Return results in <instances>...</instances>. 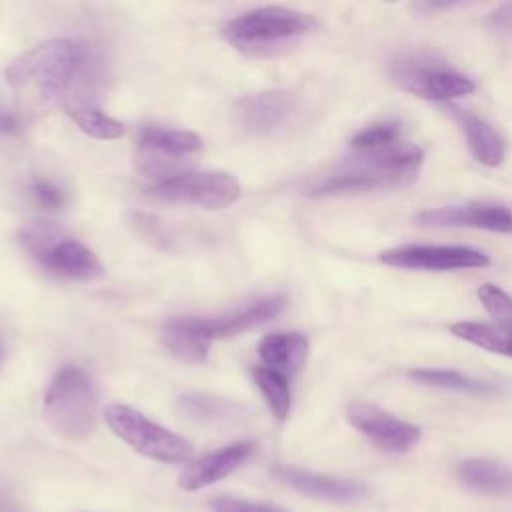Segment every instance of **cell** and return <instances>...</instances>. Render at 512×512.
<instances>
[{"label":"cell","mask_w":512,"mask_h":512,"mask_svg":"<svg viewBox=\"0 0 512 512\" xmlns=\"http://www.w3.org/2000/svg\"><path fill=\"white\" fill-rule=\"evenodd\" d=\"M82 64V48L72 40L58 38L16 56L4 76L18 104L24 110L40 112L62 102Z\"/></svg>","instance_id":"1"},{"label":"cell","mask_w":512,"mask_h":512,"mask_svg":"<svg viewBox=\"0 0 512 512\" xmlns=\"http://www.w3.org/2000/svg\"><path fill=\"white\" fill-rule=\"evenodd\" d=\"M422 160L424 152L406 142L376 150H354V154L328 174L312 194L332 196L402 188L418 178Z\"/></svg>","instance_id":"2"},{"label":"cell","mask_w":512,"mask_h":512,"mask_svg":"<svg viewBox=\"0 0 512 512\" xmlns=\"http://www.w3.org/2000/svg\"><path fill=\"white\" fill-rule=\"evenodd\" d=\"M314 26L316 18L306 12L284 6H264L230 20L222 28V38L244 56L264 58L278 54Z\"/></svg>","instance_id":"3"},{"label":"cell","mask_w":512,"mask_h":512,"mask_svg":"<svg viewBox=\"0 0 512 512\" xmlns=\"http://www.w3.org/2000/svg\"><path fill=\"white\" fill-rule=\"evenodd\" d=\"M42 414L60 438H88L98 424V404L88 374L76 366L62 368L44 394Z\"/></svg>","instance_id":"4"},{"label":"cell","mask_w":512,"mask_h":512,"mask_svg":"<svg viewBox=\"0 0 512 512\" xmlns=\"http://www.w3.org/2000/svg\"><path fill=\"white\" fill-rule=\"evenodd\" d=\"M202 148V138L196 132L144 126L138 134L134 164L142 176L156 184L190 172Z\"/></svg>","instance_id":"5"},{"label":"cell","mask_w":512,"mask_h":512,"mask_svg":"<svg viewBox=\"0 0 512 512\" xmlns=\"http://www.w3.org/2000/svg\"><path fill=\"white\" fill-rule=\"evenodd\" d=\"M104 420L120 440L152 460L178 464L194 456V448L184 436L148 420L128 404H108Z\"/></svg>","instance_id":"6"},{"label":"cell","mask_w":512,"mask_h":512,"mask_svg":"<svg viewBox=\"0 0 512 512\" xmlns=\"http://www.w3.org/2000/svg\"><path fill=\"white\" fill-rule=\"evenodd\" d=\"M392 82L422 100L448 102L474 92V82L428 54H404L390 64Z\"/></svg>","instance_id":"7"},{"label":"cell","mask_w":512,"mask_h":512,"mask_svg":"<svg viewBox=\"0 0 512 512\" xmlns=\"http://www.w3.org/2000/svg\"><path fill=\"white\" fill-rule=\"evenodd\" d=\"M146 198L170 206L224 210L240 198V182L226 172H186L146 188Z\"/></svg>","instance_id":"8"},{"label":"cell","mask_w":512,"mask_h":512,"mask_svg":"<svg viewBox=\"0 0 512 512\" xmlns=\"http://www.w3.org/2000/svg\"><path fill=\"white\" fill-rule=\"evenodd\" d=\"M26 250L54 276L64 280H94L104 268L98 256L74 238L58 236L44 226L30 228L22 234Z\"/></svg>","instance_id":"9"},{"label":"cell","mask_w":512,"mask_h":512,"mask_svg":"<svg viewBox=\"0 0 512 512\" xmlns=\"http://www.w3.org/2000/svg\"><path fill=\"white\" fill-rule=\"evenodd\" d=\"M382 264L406 270H466L490 264V258L470 246L410 244L386 250L378 256Z\"/></svg>","instance_id":"10"},{"label":"cell","mask_w":512,"mask_h":512,"mask_svg":"<svg viewBox=\"0 0 512 512\" xmlns=\"http://www.w3.org/2000/svg\"><path fill=\"white\" fill-rule=\"evenodd\" d=\"M348 422L368 436L380 450L402 454L412 450L420 440V428L404 422L368 402H352L346 408Z\"/></svg>","instance_id":"11"},{"label":"cell","mask_w":512,"mask_h":512,"mask_svg":"<svg viewBox=\"0 0 512 512\" xmlns=\"http://www.w3.org/2000/svg\"><path fill=\"white\" fill-rule=\"evenodd\" d=\"M414 222H418L420 226H434V228L468 226V228L510 234L512 232V210L502 204L472 202V204H464V206H444V208L422 210L414 216Z\"/></svg>","instance_id":"12"},{"label":"cell","mask_w":512,"mask_h":512,"mask_svg":"<svg viewBox=\"0 0 512 512\" xmlns=\"http://www.w3.org/2000/svg\"><path fill=\"white\" fill-rule=\"evenodd\" d=\"M294 112V96L286 90H264L242 96L234 104V122L248 134H270Z\"/></svg>","instance_id":"13"},{"label":"cell","mask_w":512,"mask_h":512,"mask_svg":"<svg viewBox=\"0 0 512 512\" xmlns=\"http://www.w3.org/2000/svg\"><path fill=\"white\" fill-rule=\"evenodd\" d=\"M86 62L76 74L72 86L62 98V108L70 116V120L88 136L96 140H116L124 134V124L102 112V108L92 98V92L86 86Z\"/></svg>","instance_id":"14"},{"label":"cell","mask_w":512,"mask_h":512,"mask_svg":"<svg viewBox=\"0 0 512 512\" xmlns=\"http://www.w3.org/2000/svg\"><path fill=\"white\" fill-rule=\"evenodd\" d=\"M254 448H256L254 442L238 440V442H232V444H228L220 450H214L202 458H196L180 474L178 486L188 492L210 486V484L226 478L244 460H248L252 456Z\"/></svg>","instance_id":"15"},{"label":"cell","mask_w":512,"mask_h":512,"mask_svg":"<svg viewBox=\"0 0 512 512\" xmlns=\"http://www.w3.org/2000/svg\"><path fill=\"white\" fill-rule=\"evenodd\" d=\"M276 476L282 478L286 484L296 488L298 492L324 500V502H334V504H352L368 496V488L362 482L348 480V478H334L302 468H292V466H282L276 470Z\"/></svg>","instance_id":"16"},{"label":"cell","mask_w":512,"mask_h":512,"mask_svg":"<svg viewBox=\"0 0 512 512\" xmlns=\"http://www.w3.org/2000/svg\"><path fill=\"white\" fill-rule=\"evenodd\" d=\"M284 306H286V300L282 296H272L266 300H258L256 304L242 308L230 316L198 318V326L210 340L228 338V336H236L240 332L252 330L256 326L268 324L284 310Z\"/></svg>","instance_id":"17"},{"label":"cell","mask_w":512,"mask_h":512,"mask_svg":"<svg viewBox=\"0 0 512 512\" xmlns=\"http://www.w3.org/2000/svg\"><path fill=\"white\" fill-rule=\"evenodd\" d=\"M258 356L264 366L294 378L308 356V338L298 332H272L258 344Z\"/></svg>","instance_id":"18"},{"label":"cell","mask_w":512,"mask_h":512,"mask_svg":"<svg viewBox=\"0 0 512 512\" xmlns=\"http://www.w3.org/2000/svg\"><path fill=\"white\" fill-rule=\"evenodd\" d=\"M450 110L456 122L460 124V130L468 142L472 156L484 166H498L506 156V144L500 132L484 118L468 110H460L454 106Z\"/></svg>","instance_id":"19"},{"label":"cell","mask_w":512,"mask_h":512,"mask_svg":"<svg viewBox=\"0 0 512 512\" xmlns=\"http://www.w3.org/2000/svg\"><path fill=\"white\" fill-rule=\"evenodd\" d=\"M162 344L164 348L182 362H204L210 352V338L200 330L196 316H178L170 318L162 326Z\"/></svg>","instance_id":"20"},{"label":"cell","mask_w":512,"mask_h":512,"mask_svg":"<svg viewBox=\"0 0 512 512\" xmlns=\"http://www.w3.org/2000/svg\"><path fill=\"white\" fill-rule=\"evenodd\" d=\"M456 476L460 482L482 494H492V496H504L512 494V468L486 460V458H470L458 464Z\"/></svg>","instance_id":"21"},{"label":"cell","mask_w":512,"mask_h":512,"mask_svg":"<svg viewBox=\"0 0 512 512\" xmlns=\"http://www.w3.org/2000/svg\"><path fill=\"white\" fill-rule=\"evenodd\" d=\"M450 332L456 338L470 342L478 348L512 358V326L484 324V322H456L450 326Z\"/></svg>","instance_id":"22"},{"label":"cell","mask_w":512,"mask_h":512,"mask_svg":"<svg viewBox=\"0 0 512 512\" xmlns=\"http://www.w3.org/2000/svg\"><path fill=\"white\" fill-rule=\"evenodd\" d=\"M408 376L414 382H420L426 386L448 388V390H458L466 394H492L498 390V386H494L488 380H478L450 368H414L408 372Z\"/></svg>","instance_id":"23"},{"label":"cell","mask_w":512,"mask_h":512,"mask_svg":"<svg viewBox=\"0 0 512 512\" xmlns=\"http://www.w3.org/2000/svg\"><path fill=\"white\" fill-rule=\"evenodd\" d=\"M252 380L256 382L258 390L266 398L272 414L278 420H286L288 412H290V404H292L290 378H286L284 374L262 364V366L252 368Z\"/></svg>","instance_id":"24"},{"label":"cell","mask_w":512,"mask_h":512,"mask_svg":"<svg viewBox=\"0 0 512 512\" xmlns=\"http://www.w3.org/2000/svg\"><path fill=\"white\" fill-rule=\"evenodd\" d=\"M402 142V124L398 120H380L350 138L352 150H376Z\"/></svg>","instance_id":"25"},{"label":"cell","mask_w":512,"mask_h":512,"mask_svg":"<svg viewBox=\"0 0 512 512\" xmlns=\"http://www.w3.org/2000/svg\"><path fill=\"white\" fill-rule=\"evenodd\" d=\"M478 296L482 306L490 312V316L504 324V326H512V296L506 294L502 288L494 286V284H482L478 288Z\"/></svg>","instance_id":"26"},{"label":"cell","mask_w":512,"mask_h":512,"mask_svg":"<svg viewBox=\"0 0 512 512\" xmlns=\"http://www.w3.org/2000/svg\"><path fill=\"white\" fill-rule=\"evenodd\" d=\"M30 194L34 198V202L46 210H58L64 206V192L48 182V180H34L30 186Z\"/></svg>","instance_id":"27"},{"label":"cell","mask_w":512,"mask_h":512,"mask_svg":"<svg viewBox=\"0 0 512 512\" xmlns=\"http://www.w3.org/2000/svg\"><path fill=\"white\" fill-rule=\"evenodd\" d=\"M214 512H286L270 504H260V502H250V500H240L232 496H218L210 502Z\"/></svg>","instance_id":"28"},{"label":"cell","mask_w":512,"mask_h":512,"mask_svg":"<svg viewBox=\"0 0 512 512\" xmlns=\"http://www.w3.org/2000/svg\"><path fill=\"white\" fill-rule=\"evenodd\" d=\"M484 26L496 34H512V0L490 12L484 20Z\"/></svg>","instance_id":"29"},{"label":"cell","mask_w":512,"mask_h":512,"mask_svg":"<svg viewBox=\"0 0 512 512\" xmlns=\"http://www.w3.org/2000/svg\"><path fill=\"white\" fill-rule=\"evenodd\" d=\"M20 130H22V118L16 112L0 106V138L16 136Z\"/></svg>","instance_id":"30"},{"label":"cell","mask_w":512,"mask_h":512,"mask_svg":"<svg viewBox=\"0 0 512 512\" xmlns=\"http://www.w3.org/2000/svg\"><path fill=\"white\" fill-rule=\"evenodd\" d=\"M462 2H468V0H414V10L418 14H432V12H440V10L458 6Z\"/></svg>","instance_id":"31"},{"label":"cell","mask_w":512,"mask_h":512,"mask_svg":"<svg viewBox=\"0 0 512 512\" xmlns=\"http://www.w3.org/2000/svg\"><path fill=\"white\" fill-rule=\"evenodd\" d=\"M2 350H4V348H2V342H0V360H2Z\"/></svg>","instance_id":"32"},{"label":"cell","mask_w":512,"mask_h":512,"mask_svg":"<svg viewBox=\"0 0 512 512\" xmlns=\"http://www.w3.org/2000/svg\"><path fill=\"white\" fill-rule=\"evenodd\" d=\"M384 2H388V4H394V2H398V0H384Z\"/></svg>","instance_id":"33"}]
</instances>
